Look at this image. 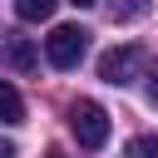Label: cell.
Listing matches in <instances>:
<instances>
[{
  "instance_id": "obj_11",
  "label": "cell",
  "mask_w": 158,
  "mask_h": 158,
  "mask_svg": "<svg viewBox=\"0 0 158 158\" xmlns=\"http://www.w3.org/2000/svg\"><path fill=\"white\" fill-rule=\"evenodd\" d=\"M49 158H59V153H49Z\"/></svg>"
},
{
  "instance_id": "obj_8",
  "label": "cell",
  "mask_w": 158,
  "mask_h": 158,
  "mask_svg": "<svg viewBox=\"0 0 158 158\" xmlns=\"http://www.w3.org/2000/svg\"><path fill=\"white\" fill-rule=\"evenodd\" d=\"M0 158H20V148H15L10 138H0Z\"/></svg>"
},
{
  "instance_id": "obj_4",
  "label": "cell",
  "mask_w": 158,
  "mask_h": 158,
  "mask_svg": "<svg viewBox=\"0 0 158 158\" xmlns=\"http://www.w3.org/2000/svg\"><path fill=\"white\" fill-rule=\"evenodd\" d=\"M0 64L15 69V74H35V69H40V49H35V40H25V35H5V40H0Z\"/></svg>"
},
{
  "instance_id": "obj_6",
  "label": "cell",
  "mask_w": 158,
  "mask_h": 158,
  "mask_svg": "<svg viewBox=\"0 0 158 158\" xmlns=\"http://www.w3.org/2000/svg\"><path fill=\"white\" fill-rule=\"evenodd\" d=\"M54 5H59V0H15V15H20L25 25H35V20H49Z\"/></svg>"
},
{
  "instance_id": "obj_5",
  "label": "cell",
  "mask_w": 158,
  "mask_h": 158,
  "mask_svg": "<svg viewBox=\"0 0 158 158\" xmlns=\"http://www.w3.org/2000/svg\"><path fill=\"white\" fill-rule=\"evenodd\" d=\"M0 123H5V128L25 123V99H20V89H15L10 79H0Z\"/></svg>"
},
{
  "instance_id": "obj_9",
  "label": "cell",
  "mask_w": 158,
  "mask_h": 158,
  "mask_svg": "<svg viewBox=\"0 0 158 158\" xmlns=\"http://www.w3.org/2000/svg\"><path fill=\"white\" fill-rule=\"evenodd\" d=\"M148 99L158 104V64H153V74H148Z\"/></svg>"
},
{
  "instance_id": "obj_10",
  "label": "cell",
  "mask_w": 158,
  "mask_h": 158,
  "mask_svg": "<svg viewBox=\"0 0 158 158\" xmlns=\"http://www.w3.org/2000/svg\"><path fill=\"white\" fill-rule=\"evenodd\" d=\"M74 5H99V0H74Z\"/></svg>"
},
{
  "instance_id": "obj_1",
  "label": "cell",
  "mask_w": 158,
  "mask_h": 158,
  "mask_svg": "<svg viewBox=\"0 0 158 158\" xmlns=\"http://www.w3.org/2000/svg\"><path fill=\"white\" fill-rule=\"evenodd\" d=\"M69 133L79 138V148H104L109 143V114L94 99H74L69 104Z\"/></svg>"
},
{
  "instance_id": "obj_3",
  "label": "cell",
  "mask_w": 158,
  "mask_h": 158,
  "mask_svg": "<svg viewBox=\"0 0 158 158\" xmlns=\"http://www.w3.org/2000/svg\"><path fill=\"white\" fill-rule=\"evenodd\" d=\"M138 74H143V49H138V44H114L109 54H99V79H104V84H118V89H123V84H133Z\"/></svg>"
},
{
  "instance_id": "obj_2",
  "label": "cell",
  "mask_w": 158,
  "mask_h": 158,
  "mask_svg": "<svg viewBox=\"0 0 158 158\" xmlns=\"http://www.w3.org/2000/svg\"><path fill=\"white\" fill-rule=\"evenodd\" d=\"M84 54H89V30H84V25H54V30H49L44 59H49L54 69H74Z\"/></svg>"
},
{
  "instance_id": "obj_7",
  "label": "cell",
  "mask_w": 158,
  "mask_h": 158,
  "mask_svg": "<svg viewBox=\"0 0 158 158\" xmlns=\"http://www.w3.org/2000/svg\"><path fill=\"white\" fill-rule=\"evenodd\" d=\"M128 158H158V138H153V133H138V138L128 143Z\"/></svg>"
}]
</instances>
